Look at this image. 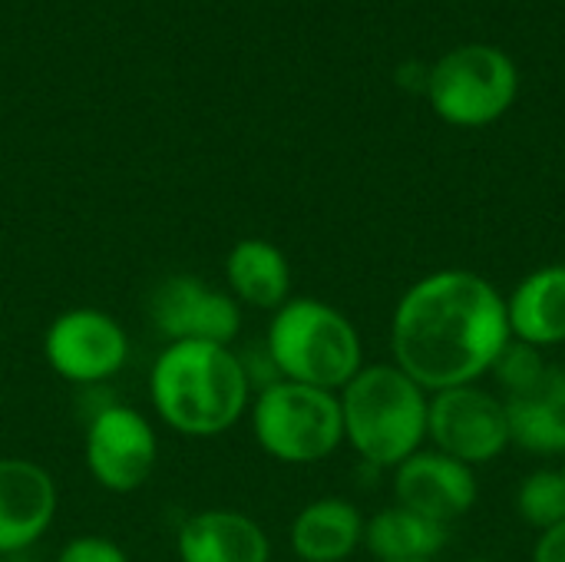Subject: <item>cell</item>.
Returning <instances> with one entry per match:
<instances>
[{
	"mask_svg": "<svg viewBox=\"0 0 565 562\" xmlns=\"http://www.w3.org/2000/svg\"><path fill=\"white\" fill-rule=\"evenodd\" d=\"M510 341L507 295L470 268L424 275L391 318L394 364L430 394L480 384Z\"/></svg>",
	"mask_w": 565,
	"mask_h": 562,
	"instance_id": "6da1fadb",
	"label": "cell"
},
{
	"mask_svg": "<svg viewBox=\"0 0 565 562\" xmlns=\"http://www.w3.org/2000/svg\"><path fill=\"white\" fill-rule=\"evenodd\" d=\"M149 397L175 434L218 437L252 407V378L225 344L172 341L152 364Z\"/></svg>",
	"mask_w": 565,
	"mask_h": 562,
	"instance_id": "7a4b0ae2",
	"label": "cell"
},
{
	"mask_svg": "<svg viewBox=\"0 0 565 562\" xmlns=\"http://www.w3.org/2000/svg\"><path fill=\"white\" fill-rule=\"evenodd\" d=\"M344 441L371 467L394 470L424 450L430 391L391 364H364L341 391Z\"/></svg>",
	"mask_w": 565,
	"mask_h": 562,
	"instance_id": "3957f363",
	"label": "cell"
},
{
	"mask_svg": "<svg viewBox=\"0 0 565 562\" xmlns=\"http://www.w3.org/2000/svg\"><path fill=\"white\" fill-rule=\"evenodd\" d=\"M265 351L281 381L334 394L364 368L354 321L318 298H288L268 325Z\"/></svg>",
	"mask_w": 565,
	"mask_h": 562,
	"instance_id": "277c9868",
	"label": "cell"
},
{
	"mask_svg": "<svg viewBox=\"0 0 565 562\" xmlns=\"http://www.w3.org/2000/svg\"><path fill=\"white\" fill-rule=\"evenodd\" d=\"M252 434L278 464H321L344 444L341 401L334 391L278 378L252 397Z\"/></svg>",
	"mask_w": 565,
	"mask_h": 562,
	"instance_id": "5b68a950",
	"label": "cell"
},
{
	"mask_svg": "<svg viewBox=\"0 0 565 562\" xmlns=\"http://www.w3.org/2000/svg\"><path fill=\"white\" fill-rule=\"evenodd\" d=\"M520 93L516 63L490 43H463L427 73L434 113L460 129H483L510 113Z\"/></svg>",
	"mask_w": 565,
	"mask_h": 562,
	"instance_id": "8992f818",
	"label": "cell"
},
{
	"mask_svg": "<svg viewBox=\"0 0 565 562\" xmlns=\"http://www.w3.org/2000/svg\"><path fill=\"white\" fill-rule=\"evenodd\" d=\"M427 441L434 444V450L467 467L500 460L513 447L503 397L483 384H463L430 394Z\"/></svg>",
	"mask_w": 565,
	"mask_h": 562,
	"instance_id": "52a82bcc",
	"label": "cell"
},
{
	"mask_svg": "<svg viewBox=\"0 0 565 562\" xmlns=\"http://www.w3.org/2000/svg\"><path fill=\"white\" fill-rule=\"evenodd\" d=\"M159 464L152 424L126 404L103 407L86 427V470L109 494H136Z\"/></svg>",
	"mask_w": 565,
	"mask_h": 562,
	"instance_id": "ba28073f",
	"label": "cell"
},
{
	"mask_svg": "<svg viewBox=\"0 0 565 562\" xmlns=\"http://www.w3.org/2000/svg\"><path fill=\"white\" fill-rule=\"evenodd\" d=\"M46 364L70 384H99L122 371L129 338L122 325L99 308H73L53 318L43 338Z\"/></svg>",
	"mask_w": 565,
	"mask_h": 562,
	"instance_id": "9c48e42d",
	"label": "cell"
},
{
	"mask_svg": "<svg viewBox=\"0 0 565 562\" xmlns=\"http://www.w3.org/2000/svg\"><path fill=\"white\" fill-rule=\"evenodd\" d=\"M152 321L156 331L172 341H205V344H225L242 331V305L199 278L175 275L166 278L152 295Z\"/></svg>",
	"mask_w": 565,
	"mask_h": 562,
	"instance_id": "30bf717a",
	"label": "cell"
},
{
	"mask_svg": "<svg viewBox=\"0 0 565 562\" xmlns=\"http://www.w3.org/2000/svg\"><path fill=\"white\" fill-rule=\"evenodd\" d=\"M477 497L480 484L473 467L434 447L417 450L401 467H394V503L434 523L454 527L477 507Z\"/></svg>",
	"mask_w": 565,
	"mask_h": 562,
	"instance_id": "8fae6325",
	"label": "cell"
},
{
	"mask_svg": "<svg viewBox=\"0 0 565 562\" xmlns=\"http://www.w3.org/2000/svg\"><path fill=\"white\" fill-rule=\"evenodd\" d=\"M56 517L53 477L23 457H0V556L43 540Z\"/></svg>",
	"mask_w": 565,
	"mask_h": 562,
	"instance_id": "7c38bea8",
	"label": "cell"
},
{
	"mask_svg": "<svg viewBox=\"0 0 565 562\" xmlns=\"http://www.w3.org/2000/svg\"><path fill=\"white\" fill-rule=\"evenodd\" d=\"M513 447L533 457H565V368L546 364L536 384L503 397Z\"/></svg>",
	"mask_w": 565,
	"mask_h": 562,
	"instance_id": "4fadbf2b",
	"label": "cell"
},
{
	"mask_svg": "<svg viewBox=\"0 0 565 562\" xmlns=\"http://www.w3.org/2000/svg\"><path fill=\"white\" fill-rule=\"evenodd\" d=\"M179 562H268V533L245 513L202 510L179 527Z\"/></svg>",
	"mask_w": 565,
	"mask_h": 562,
	"instance_id": "5bb4252c",
	"label": "cell"
},
{
	"mask_svg": "<svg viewBox=\"0 0 565 562\" xmlns=\"http://www.w3.org/2000/svg\"><path fill=\"white\" fill-rule=\"evenodd\" d=\"M507 321L513 341L530 348H556L565 344V265H543L530 272L507 295Z\"/></svg>",
	"mask_w": 565,
	"mask_h": 562,
	"instance_id": "9a60e30c",
	"label": "cell"
},
{
	"mask_svg": "<svg viewBox=\"0 0 565 562\" xmlns=\"http://www.w3.org/2000/svg\"><path fill=\"white\" fill-rule=\"evenodd\" d=\"M364 517L344 497H321L298 510L291 550L298 562H344L364 547Z\"/></svg>",
	"mask_w": 565,
	"mask_h": 562,
	"instance_id": "2e32d148",
	"label": "cell"
},
{
	"mask_svg": "<svg viewBox=\"0 0 565 562\" xmlns=\"http://www.w3.org/2000/svg\"><path fill=\"white\" fill-rule=\"evenodd\" d=\"M228 295L238 305L278 311L291 298V265L275 242L242 238L225 255Z\"/></svg>",
	"mask_w": 565,
	"mask_h": 562,
	"instance_id": "e0dca14e",
	"label": "cell"
},
{
	"mask_svg": "<svg viewBox=\"0 0 565 562\" xmlns=\"http://www.w3.org/2000/svg\"><path fill=\"white\" fill-rule=\"evenodd\" d=\"M450 543V527L404 507H387L364 523V550L377 562H430Z\"/></svg>",
	"mask_w": 565,
	"mask_h": 562,
	"instance_id": "ac0fdd59",
	"label": "cell"
},
{
	"mask_svg": "<svg viewBox=\"0 0 565 562\" xmlns=\"http://www.w3.org/2000/svg\"><path fill=\"white\" fill-rule=\"evenodd\" d=\"M516 513L520 520L536 530L546 533L556 523L565 520V477L559 467H540L533 474L523 477V484L516 487Z\"/></svg>",
	"mask_w": 565,
	"mask_h": 562,
	"instance_id": "d6986e66",
	"label": "cell"
},
{
	"mask_svg": "<svg viewBox=\"0 0 565 562\" xmlns=\"http://www.w3.org/2000/svg\"><path fill=\"white\" fill-rule=\"evenodd\" d=\"M546 358H543V351L540 348H530V344H523V341H510L503 351H500V358H497V364L490 368V378L497 381V394L500 397H513V394H520V391H526L530 384H536L540 381V374L546 371Z\"/></svg>",
	"mask_w": 565,
	"mask_h": 562,
	"instance_id": "ffe728a7",
	"label": "cell"
},
{
	"mask_svg": "<svg viewBox=\"0 0 565 562\" xmlns=\"http://www.w3.org/2000/svg\"><path fill=\"white\" fill-rule=\"evenodd\" d=\"M56 562H129V556L106 537H76L60 550Z\"/></svg>",
	"mask_w": 565,
	"mask_h": 562,
	"instance_id": "44dd1931",
	"label": "cell"
},
{
	"mask_svg": "<svg viewBox=\"0 0 565 562\" xmlns=\"http://www.w3.org/2000/svg\"><path fill=\"white\" fill-rule=\"evenodd\" d=\"M530 562H565V520L556 523L553 530H546V533L536 537L533 560Z\"/></svg>",
	"mask_w": 565,
	"mask_h": 562,
	"instance_id": "7402d4cb",
	"label": "cell"
},
{
	"mask_svg": "<svg viewBox=\"0 0 565 562\" xmlns=\"http://www.w3.org/2000/svg\"><path fill=\"white\" fill-rule=\"evenodd\" d=\"M467 562H493V560H467Z\"/></svg>",
	"mask_w": 565,
	"mask_h": 562,
	"instance_id": "603a6c76",
	"label": "cell"
},
{
	"mask_svg": "<svg viewBox=\"0 0 565 562\" xmlns=\"http://www.w3.org/2000/svg\"><path fill=\"white\" fill-rule=\"evenodd\" d=\"M559 470H563V477H565V457H563V467H559Z\"/></svg>",
	"mask_w": 565,
	"mask_h": 562,
	"instance_id": "cb8c5ba5",
	"label": "cell"
}]
</instances>
